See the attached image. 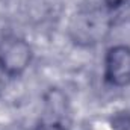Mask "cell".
<instances>
[{
	"mask_svg": "<svg viewBox=\"0 0 130 130\" xmlns=\"http://www.w3.org/2000/svg\"><path fill=\"white\" fill-rule=\"evenodd\" d=\"M106 79L113 86L130 85V47L115 45L106 55Z\"/></svg>",
	"mask_w": 130,
	"mask_h": 130,
	"instance_id": "cell-2",
	"label": "cell"
},
{
	"mask_svg": "<svg viewBox=\"0 0 130 130\" xmlns=\"http://www.w3.org/2000/svg\"><path fill=\"white\" fill-rule=\"evenodd\" d=\"M30 47L20 38H8L0 44V65L9 74L21 73L30 62Z\"/></svg>",
	"mask_w": 130,
	"mask_h": 130,
	"instance_id": "cell-1",
	"label": "cell"
},
{
	"mask_svg": "<svg viewBox=\"0 0 130 130\" xmlns=\"http://www.w3.org/2000/svg\"><path fill=\"white\" fill-rule=\"evenodd\" d=\"M129 0H106V3L109 5V8H118L124 3H127Z\"/></svg>",
	"mask_w": 130,
	"mask_h": 130,
	"instance_id": "cell-3",
	"label": "cell"
},
{
	"mask_svg": "<svg viewBox=\"0 0 130 130\" xmlns=\"http://www.w3.org/2000/svg\"><path fill=\"white\" fill-rule=\"evenodd\" d=\"M45 130H67V129H65L62 124H59V123H55V124L48 126V127H47Z\"/></svg>",
	"mask_w": 130,
	"mask_h": 130,
	"instance_id": "cell-4",
	"label": "cell"
}]
</instances>
